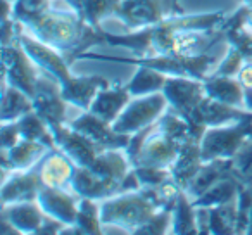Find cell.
<instances>
[{
    "label": "cell",
    "mask_w": 252,
    "mask_h": 235,
    "mask_svg": "<svg viewBox=\"0 0 252 235\" xmlns=\"http://www.w3.org/2000/svg\"><path fill=\"white\" fill-rule=\"evenodd\" d=\"M224 19L223 11L192 16L168 14L158 25L135 30L128 35L104 32V38L109 45L128 49L133 57L197 56L206 54L218 40L224 38L220 30Z\"/></svg>",
    "instance_id": "cell-1"
},
{
    "label": "cell",
    "mask_w": 252,
    "mask_h": 235,
    "mask_svg": "<svg viewBox=\"0 0 252 235\" xmlns=\"http://www.w3.org/2000/svg\"><path fill=\"white\" fill-rule=\"evenodd\" d=\"M25 26L36 40L63 54L69 64L76 61L80 54L87 52L90 47L105 43L104 30L100 32L92 28L73 9L63 11L50 7L43 14L28 21Z\"/></svg>",
    "instance_id": "cell-2"
},
{
    "label": "cell",
    "mask_w": 252,
    "mask_h": 235,
    "mask_svg": "<svg viewBox=\"0 0 252 235\" xmlns=\"http://www.w3.org/2000/svg\"><path fill=\"white\" fill-rule=\"evenodd\" d=\"M19 42L40 69L47 71L59 81L64 101L81 109L83 112L90 111L92 102L97 97V94L109 85V81L102 76H76L73 74L69 71L71 64L67 63L63 54L36 40L33 35H26V32L19 35Z\"/></svg>",
    "instance_id": "cell-3"
},
{
    "label": "cell",
    "mask_w": 252,
    "mask_h": 235,
    "mask_svg": "<svg viewBox=\"0 0 252 235\" xmlns=\"http://www.w3.org/2000/svg\"><path fill=\"white\" fill-rule=\"evenodd\" d=\"M78 59H94V61H118V63L137 64V66H149L168 76H185L193 80L204 81L220 63L214 56L209 54H197V56H154V57H116L104 56V54L83 52Z\"/></svg>",
    "instance_id": "cell-4"
},
{
    "label": "cell",
    "mask_w": 252,
    "mask_h": 235,
    "mask_svg": "<svg viewBox=\"0 0 252 235\" xmlns=\"http://www.w3.org/2000/svg\"><path fill=\"white\" fill-rule=\"evenodd\" d=\"M161 207L154 202L145 189L118 194L104 199L100 204V220L104 227H118L133 234Z\"/></svg>",
    "instance_id": "cell-5"
},
{
    "label": "cell",
    "mask_w": 252,
    "mask_h": 235,
    "mask_svg": "<svg viewBox=\"0 0 252 235\" xmlns=\"http://www.w3.org/2000/svg\"><path fill=\"white\" fill-rule=\"evenodd\" d=\"M36 64L23 49L19 36L11 43L2 45V78L11 87L23 90L30 97H35L38 80L42 76Z\"/></svg>",
    "instance_id": "cell-6"
},
{
    "label": "cell",
    "mask_w": 252,
    "mask_h": 235,
    "mask_svg": "<svg viewBox=\"0 0 252 235\" xmlns=\"http://www.w3.org/2000/svg\"><path fill=\"white\" fill-rule=\"evenodd\" d=\"M168 107L169 102L162 92H156L144 97H133V101H130V104L126 105L118 120L112 123V128L118 134L133 135L158 123Z\"/></svg>",
    "instance_id": "cell-7"
},
{
    "label": "cell",
    "mask_w": 252,
    "mask_h": 235,
    "mask_svg": "<svg viewBox=\"0 0 252 235\" xmlns=\"http://www.w3.org/2000/svg\"><path fill=\"white\" fill-rule=\"evenodd\" d=\"M252 127V118L238 121L233 125L224 127L207 128L200 138V152L202 161H213V159H233L238 149L244 145L249 137V130Z\"/></svg>",
    "instance_id": "cell-8"
},
{
    "label": "cell",
    "mask_w": 252,
    "mask_h": 235,
    "mask_svg": "<svg viewBox=\"0 0 252 235\" xmlns=\"http://www.w3.org/2000/svg\"><path fill=\"white\" fill-rule=\"evenodd\" d=\"M57 83L59 81L52 74L43 71V74L38 80L36 94L33 97V109L49 125L52 134L59 132L61 128L67 125V116H66L67 102L64 101L63 94H61V85Z\"/></svg>",
    "instance_id": "cell-9"
},
{
    "label": "cell",
    "mask_w": 252,
    "mask_h": 235,
    "mask_svg": "<svg viewBox=\"0 0 252 235\" xmlns=\"http://www.w3.org/2000/svg\"><path fill=\"white\" fill-rule=\"evenodd\" d=\"M252 118V112L247 109L235 107V105H228L223 102H218L211 97H204L193 114L190 116V127L193 130V137L200 142L204 132L207 128L214 127H224V125H233L238 121H244Z\"/></svg>",
    "instance_id": "cell-10"
},
{
    "label": "cell",
    "mask_w": 252,
    "mask_h": 235,
    "mask_svg": "<svg viewBox=\"0 0 252 235\" xmlns=\"http://www.w3.org/2000/svg\"><path fill=\"white\" fill-rule=\"evenodd\" d=\"M180 147L176 142H173L169 137H166L158 125H152L149 134L145 135L142 142L140 151L137 152L131 165L135 166H156V168H171L175 159L180 154Z\"/></svg>",
    "instance_id": "cell-11"
},
{
    "label": "cell",
    "mask_w": 252,
    "mask_h": 235,
    "mask_svg": "<svg viewBox=\"0 0 252 235\" xmlns=\"http://www.w3.org/2000/svg\"><path fill=\"white\" fill-rule=\"evenodd\" d=\"M162 94L168 99L169 107L180 112L187 121L190 120L200 101L206 97L204 81L185 76H168Z\"/></svg>",
    "instance_id": "cell-12"
},
{
    "label": "cell",
    "mask_w": 252,
    "mask_h": 235,
    "mask_svg": "<svg viewBox=\"0 0 252 235\" xmlns=\"http://www.w3.org/2000/svg\"><path fill=\"white\" fill-rule=\"evenodd\" d=\"M166 16L161 0H119L114 11V18L131 32L158 25Z\"/></svg>",
    "instance_id": "cell-13"
},
{
    "label": "cell",
    "mask_w": 252,
    "mask_h": 235,
    "mask_svg": "<svg viewBox=\"0 0 252 235\" xmlns=\"http://www.w3.org/2000/svg\"><path fill=\"white\" fill-rule=\"evenodd\" d=\"M69 127L94 140L102 149H126L131 140V135L118 134L111 123L104 121L90 111H85L80 118L71 121Z\"/></svg>",
    "instance_id": "cell-14"
},
{
    "label": "cell",
    "mask_w": 252,
    "mask_h": 235,
    "mask_svg": "<svg viewBox=\"0 0 252 235\" xmlns=\"http://www.w3.org/2000/svg\"><path fill=\"white\" fill-rule=\"evenodd\" d=\"M43 185L45 183H43L38 168H32L28 171H14L9 178L2 182V189H0L2 206L36 201Z\"/></svg>",
    "instance_id": "cell-15"
},
{
    "label": "cell",
    "mask_w": 252,
    "mask_h": 235,
    "mask_svg": "<svg viewBox=\"0 0 252 235\" xmlns=\"http://www.w3.org/2000/svg\"><path fill=\"white\" fill-rule=\"evenodd\" d=\"M54 137H56L57 149L66 152L76 163V166H83V168H90L95 159L98 158V154L105 151L98 144H95L94 140L85 137L83 134L71 128L69 123L61 128L59 132H56Z\"/></svg>",
    "instance_id": "cell-16"
},
{
    "label": "cell",
    "mask_w": 252,
    "mask_h": 235,
    "mask_svg": "<svg viewBox=\"0 0 252 235\" xmlns=\"http://www.w3.org/2000/svg\"><path fill=\"white\" fill-rule=\"evenodd\" d=\"M74 196L76 194L73 190L69 192V189H57V187L43 185L36 201L42 206V209L45 211V214L63 221L66 227H71V225H76L78 201H80V197Z\"/></svg>",
    "instance_id": "cell-17"
},
{
    "label": "cell",
    "mask_w": 252,
    "mask_h": 235,
    "mask_svg": "<svg viewBox=\"0 0 252 235\" xmlns=\"http://www.w3.org/2000/svg\"><path fill=\"white\" fill-rule=\"evenodd\" d=\"M52 149H49L42 142L35 140H26L21 138L12 149H2V171H4V182L7 178V173L14 171H28V169L35 168L40 165L45 154Z\"/></svg>",
    "instance_id": "cell-18"
},
{
    "label": "cell",
    "mask_w": 252,
    "mask_h": 235,
    "mask_svg": "<svg viewBox=\"0 0 252 235\" xmlns=\"http://www.w3.org/2000/svg\"><path fill=\"white\" fill-rule=\"evenodd\" d=\"M38 169L47 187L71 189V180L76 171V163L61 149H52L40 161Z\"/></svg>",
    "instance_id": "cell-19"
},
{
    "label": "cell",
    "mask_w": 252,
    "mask_h": 235,
    "mask_svg": "<svg viewBox=\"0 0 252 235\" xmlns=\"http://www.w3.org/2000/svg\"><path fill=\"white\" fill-rule=\"evenodd\" d=\"M131 99H133V95L128 90V85L109 83L94 99L90 112H94L95 116L112 125L119 118V114L125 111L126 105L130 104Z\"/></svg>",
    "instance_id": "cell-20"
},
{
    "label": "cell",
    "mask_w": 252,
    "mask_h": 235,
    "mask_svg": "<svg viewBox=\"0 0 252 235\" xmlns=\"http://www.w3.org/2000/svg\"><path fill=\"white\" fill-rule=\"evenodd\" d=\"M0 216L11 221L18 234L38 235L47 214L38 204V201H28V202L2 206Z\"/></svg>",
    "instance_id": "cell-21"
},
{
    "label": "cell",
    "mask_w": 252,
    "mask_h": 235,
    "mask_svg": "<svg viewBox=\"0 0 252 235\" xmlns=\"http://www.w3.org/2000/svg\"><path fill=\"white\" fill-rule=\"evenodd\" d=\"M204 165L202 161V152H200V144L199 142H187L180 147V154L175 159V163L171 165L169 171L176 183L180 185V189L185 192L187 187L190 185V182L193 180V176L199 173L200 166Z\"/></svg>",
    "instance_id": "cell-22"
},
{
    "label": "cell",
    "mask_w": 252,
    "mask_h": 235,
    "mask_svg": "<svg viewBox=\"0 0 252 235\" xmlns=\"http://www.w3.org/2000/svg\"><path fill=\"white\" fill-rule=\"evenodd\" d=\"M204 92L207 97L235 107H245V90L237 76L209 74L204 80Z\"/></svg>",
    "instance_id": "cell-23"
},
{
    "label": "cell",
    "mask_w": 252,
    "mask_h": 235,
    "mask_svg": "<svg viewBox=\"0 0 252 235\" xmlns=\"http://www.w3.org/2000/svg\"><path fill=\"white\" fill-rule=\"evenodd\" d=\"M230 175H233V171H231V159H213V161H206L200 166L199 173L193 176L190 185L187 187L185 194L190 197V201H193L202 196L206 190H209L221 178Z\"/></svg>",
    "instance_id": "cell-24"
},
{
    "label": "cell",
    "mask_w": 252,
    "mask_h": 235,
    "mask_svg": "<svg viewBox=\"0 0 252 235\" xmlns=\"http://www.w3.org/2000/svg\"><path fill=\"white\" fill-rule=\"evenodd\" d=\"M33 109V99L26 95L23 90L11 87L2 78V112H0V123H12L18 121Z\"/></svg>",
    "instance_id": "cell-25"
},
{
    "label": "cell",
    "mask_w": 252,
    "mask_h": 235,
    "mask_svg": "<svg viewBox=\"0 0 252 235\" xmlns=\"http://www.w3.org/2000/svg\"><path fill=\"white\" fill-rule=\"evenodd\" d=\"M242 185L244 183L235 175L224 176L218 183H214L209 190H206L200 197L193 199L192 204L195 207H214L221 206V204L233 202V201L238 199V192H240Z\"/></svg>",
    "instance_id": "cell-26"
},
{
    "label": "cell",
    "mask_w": 252,
    "mask_h": 235,
    "mask_svg": "<svg viewBox=\"0 0 252 235\" xmlns=\"http://www.w3.org/2000/svg\"><path fill=\"white\" fill-rule=\"evenodd\" d=\"M119 0H66V4L92 28L100 30V21L107 16H114Z\"/></svg>",
    "instance_id": "cell-27"
},
{
    "label": "cell",
    "mask_w": 252,
    "mask_h": 235,
    "mask_svg": "<svg viewBox=\"0 0 252 235\" xmlns=\"http://www.w3.org/2000/svg\"><path fill=\"white\" fill-rule=\"evenodd\" d=\"M175 235H199L197 225V207L192 204L185 192H180L175 206H173V230Z\"/></svg>",
    "instance_id": "cell-28"
},
{
    "label": "cell",
    "mask_w": 252,
    "mask_h": 235,
    "mask_svg": "<svg viewBox=\"0 0 252 235\" xmlns=\"http://www.w3.org/2000/svg\"><path fill=\"white\" fill-rule=\"evenodd\" d=\"M156 125H158V128L166 135V137H169L178 145H183V144H187V142H192V140L199 142L195 137H193V130H192V127H190L189 121H187L180 112H176L173 107L166 109V112L159 118V121Z\"/></svg>",
    "instance_id": "cell-29"
},
{
    "label": "cell",
    "mask_w": 252,
    "mask_h": 235,
    "mask_svg": "<svg viewBox=\"0 0 252 235\" xmlns=\"http://www.w3.org/2000/svg\"><path fill=\"white\" fill-rule=\"evenodd\" d=\"M166 80H168V74L161 73L154 67L138 66L137 73L128 83V90L133 97H144V95H151L156 92H162Z\"/></svg>",
    "instance_id": "cell-30"
},
{
    "label": "cell",
    "mask_w": 252,
    "mask_h": 235,
    "mask_svg": "<svg viewBox=\"0 0 252 235\" xmlns=\"http://www.w3.org/2000/svg\"><path fill=\"white\" fill-rule=\"evenodd\" d=\"M16 123H18L23 138H26V140L42 142V144H45L49 149H57L56 137H54L50 127L40 118L38 114H36L35 111L28 112V114H25L23 118H19Z\"/></svg>",
    "instance_id": "cell-31"
},
{
    "label": "cell",
    "mask_w": 252,
    "mask_h": 235,
    "mask_svg": "<svg viewBox=\"0 0 252 235\" xmlns=\"http://www.w3.org/2000/svg\"><path fill=\"white\" fill-rule=\"evenodd\" d=\"M211 235H237V201L209 207Z\"/></svg>",
    "instance_id": "cell-32"
},
{
    "label": "cell",
    "mask_w": 252,
    "mask_h": 235,
    "mask_svg": "<svg viewBox=\"0 0 252 235\" xmlns=\"http://www.w3.org/2000/svg\"><path fill=\"white\" fill-rule=\"evenodd\" d=\"M76 227L80 228L81 235H100L104 234V225L100 220V204L95 199L80 197L78 201V218Z\"/></svg>",
    "instance_id": "cell-33"
},
{
    "label": "cell",
    "mask_w": 252,
    "mask_h": 235,
    "mask_svg": "<svg viewBox=\"0 0 252 235\" xmlns=\"http://www.w3.org/2000/svg\"><path fill=\"white\" fill-rule=\"evenodd\" d=\"M237 235H252V185H242L237 199Z\"/></svg>",
    "instance_id": "cell-34"
},
{
    "label": "cell",
    "mask_w": 252,
    "mask_h": 235,
    "mask_svg": "<svg viewBox=\"0 0 252 235\" xmlns=\"http://www.w3.org/2000/svg\"><path fill=\"white\" fill-rule=\"evenodd\" d=\"M173 230V207H161L147 220L140 228L133 232L135 235H166Z\"/></svg>",
    "instance_id": "cell-35"
},
{
    "label": "cell",
    "mask_w": 252,
    "mask_h": 235,
    "mask_svg": "<svg viewBox=\"0 0 252 235\" xmlns=\"http://www.w3.org/2000/svg\"><path fill=\"white\" fill-rule=\"evenodd\" d=\"M231 171L245 185H252V140L247 138L231 159Z\"/></svg>",
    "instance_id": "cell-36"
},
{
    "label": "cell",
    "mask_w": 252,
    "mask_h": 235,
    "mask_svg": "<svg viewBox=\"0 0 252 235\" xmlns=\"http://www.w3.org/2000/svg\"><path fill=\"white\" fill-rule=\"evenodd\" d=\"M224 40L228 45H233L244 54L245 61L252 63V32H249L244 26H235V28L223 30Z\"/></svg>",
    "instance_id": "cell-37"
},
{
    "label": "cell",
    "mask_w": 252,
    "mask_h": 235,
    "mask_svg": "<svg viewBox=\"0 0 252 235\" xmlns=\"http://www.w3.org/2000/svg\"><path fill=\"white\" fill-rule=\"evenodd\" d=\"M247 63L244 57V54L233 45H228V52L224 56V59L216 66V69L211 74H220V76H237L240 73V69L244 67V64Z\"/></svg>",
    "instance_id": "cell-38"
},
{
    "label": "cell",
    "mask_w": 252,
    "mask_h": 235,
    "mask_svg": "<svg viewBox=\"0 0 252 235\" xmlns=\"http://www.w3.org/2000/svg\"><path fill=\"white\" fill-rule=\"evenodd\" d=\"M133 171L137 173L142 187H158L171 176L169 168H156V166H135Z\"/></svg>",
    "instance_id": "cell-39"
},
{
    "label": "cell",
    "mask_w": 252,
    "mask_h": 235,
    "mask_svg": "<svg viewBox=\"0 0 252 235\" xmlns=\"http://www.w3.org/2000/svg\"><path fill=\"white\" fill-rule=\"evenodd\" d=\"M21 132H19V127L16 121L12 123H2L0 127V145L2 149H12L19 140H21Z\"/></svg>",
    "instance_id": "cell-40"
},
{
    "label": "cell",
    "mask_w": 252,
    "mask_h": 235,
    "mask_svg": "<svg viewBox=\"0 0 252 235\" xmlns=\"http://www.w3.org/2000/svg\"><path fill=\"white\" fill-rule=\"evenodd\" d=\"M237 78L242 83V87H244V90L252 88V63H245L244 67L240 69V73L237 74Z\"/></svg>",
    "instance_id": "cell-41"
},
{
    "label": "cell",
    "mask_w": 252,
    "mask_h": 235,
    "mask_svg": "<svg viewBox=\"0 0 252 235\" xmlns=\"http://www.w3.org/2000/svg\"><path fill=\"white\" fill-rule=\"evenodd\" d=\"M245 109L252 112V88L245 90Z\"/></svg>",
    "instance_id": "cell-42"
},
{
    "label": "cell",
    "mask_w": 252,
    "mask_h": 235,
    "mask_svg": "<svg viewBox=\"0 0 252 235\" xmlns=\"http://www.w3.org/2000/svg\"><path fill=\"white\" fill-rule=\"evenodd\" d=\"M242 4L247 5V7H252V0H242Z\"/></svg>",
    "instance_id": "cell-43"
},
{
    "label": "cell",
    "mask_w": 252,
    "mask_h": 235,
    "mask_svg": "<svg viewBox=\"0 0 252 235\" xmlns=\"http://www.w3.org/2000/svg\"><path fill=\"white\" fill-rule=\"evenodd\" d=\"M176 2H178V0H173V12L171 14H176Z\"/></svg>",
    "instance_id": "cell-44"
},
{
    "label": "cell",
    "mask_w": 252,
    "mask_h": 235,
    "mask_svg": "<svg viewBox=\"0 0 252 235\" xmlns=\"http://www.w3.org/2000/svg\"><path fill=\"white\" fill-rule=\"evenodd\" d=\"M247 138H251V140H252V127H251V130H249V137Z\"/></svg>",
    "instance_id": "cell-45"
},
{
    "label": "cell",
    "mask_w": 252,
    "mask_h": 235,
    "mask_svg": "<svg viewBox=\"0 0 252 235\" xmlns=\"http://www.w3.org/2000/svg\"><path fill=\"white\" fill-rule=\"evenodd\" d=\"M12 2H16V0H12Z\"/></svg>",
    "instance_id": "cell-46"
}]
</instances>
